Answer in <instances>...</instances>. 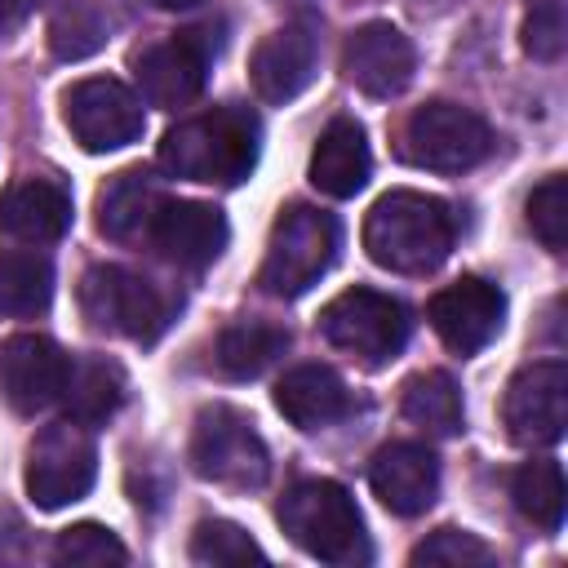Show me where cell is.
Listing matches in <instances>:
<instances>
[{
	"label": "cell",
	"mask_w": 568,
	"mask_h": 568,
	"mask_svg": "<svg viewBox=\"0 0 568 568\" xmlns=\"http://www.w3.org/2000/svg\"><path fill=\"white\" fill-rule=\"evenodd\" d=\"M337 222L324 209L311 204H293L275 217L271 240H266V257L257 271V284L271 297H302L306 288H315L324 280V271L337 257Z\"/></svg>",
	"instance_id": "4"
},
{
	"label": "cell",
	"mask_w": 568,
	"mask_h": 568,
	"mask_svg": "<svg viewBox=\"0 0 568 568\" xmlns=\"http://www.w3.org/2000/svg\"><path fill=\"white\" fill-rule=\"evenodd\" d=\"M53 302V266L36 248H9L0 253V315L31 320L44 315Z\"/></svg>",
	"instance_id": "24"
},
{
	"label": "cell",
	"mask_w": 568,
	"mask_h": 568,
	"mask_svg": "<svg viewBox=\"0 0 568 568\" xmlns=\"http://www.w3.org/2000/svg\"><path fill=\"white\" fill-rule=\"evenodd\" d=\"M373 173V155H368V142H364V129L355 120H333L315 151H311V182L315 191L333 195V200H351L355 191H364Z\"/></svg>",
	"instance_id": "22"
},
{
	"label": "cell",
	"mask_w": 568,
	"mask_h": 568,
	"mask_svg": "<svg viewBox=\"0 0 568 568\" xmlns=\"http://www.w3.org/2000/svg\"><path fill=\"white\" fill-rule=\"evenodd\" d=\"M164 186L151 169H120L98 191V231L115 244H142L164 209Z\"/></svg>",
	"instance_id": "19"
},
{
	"label": "cell",
	"mask_w": 568,
	"mask_h": 568,
	"mask_svg": "<svg viewBox=\"0 0 568 568\" xmlns=\"http://www.w3.org/2000/svg\"><path fill=\"white\" fill-rule=\"evenodd\" d=\"M457 240V222L444 200L422 191H386L364 217V248L395 275L435 271Z\"/></svg>",
	"instance_id": "2"
},
{
	"label": "cell",
	"mask_w": 568,
	"mask_h": 568,
	"mask_svg": "<svg viewBox=\"0 0 568 568\" xmlns=\"http://www.w3.org/2000/svg\"><path fill=\"white\" fill-rule=\"evenodd\" d=\"M257 151H262L257 115L240 102H226V106H213V111H200L173 124L160 142V164L186 182L235 186L253 173Z\"/></svg>",
	"instance_id": "1"
},
{
	"label": "cell",
	"mask_w": 568,
	"mask_h": 568,
	"mask_svg": "<svg viewBox=\"0 0 568 568\" xmlns=\"http://www.w3.org/2000/svg\"><path fill=\"white\" fill-rule=\"evenodd\" d=\"M191 466L195 475L226 484V488H257L271 470L266 444L253 422L231 404H209L191 430Z\"/></svg>",
	"instance_id": "9"
},
{
	"label": "cell",
	"mask_w": 568,
	"mask_h": 568,
	"mask_svg": "<svg viewBox=\"0 0 568 568\" xmlns=\"http://www.w3.org/2000/svg\"><path fill=\"white\" fill-rule=\"evenodd\" d=\"M564 0H528V18H524V49L541 62L564 53Z\"/></svg>",
	"instance_id": "33"
},
{
	"label": "cell",
	"mask_w": 568,
	"mask_h": 568,
	"mask_svg": "<svg viewBox=\"0 0 568 568\" xmlns=\"http://www.w3.org/2000/svg\"><path fill=\"white\" fill-rule=\"evenodd\" d=\"M209 31L213 27H186L169 40H160V44H146L133 58V80H138V89L151 106L178 111V106H191L204 93L209 58L217 53V36L209 40Z\"/></svg>",
	"instance_id": "11"
},
{
	"label": "cell",
	"mask_w": 568,
	"mask_h": 568,
	"mask_svg": "<svg viewBox=\"0 0 568 568\" xmlns=\"http://www.w3.org/2000/svg\"><path fill=\"white\" fill-rule=\"evenodd\" d=\"M226 217L213 209V204H200V200H164V209L155 213V226H151V244L178 262V266H209L222 257L226 248Z\"/></svg>",
	"instance_id": "18"
},
{
	"label": "cell",
	"mask_w": 568,
	"mask_h": 568,
	"mask_svg": "<svg viewBox=\"0 0 568 568\" xmlns=\"http://www.w3.org/2000/svg\"><path fill=\"white\" fill-rule=\"evenodd\" d=\"M417 71L413 40L390 22H364L342 44V75L368 98H399Z\"/></svg>",
	"instance_id": "16"
},
{
	"label": "cell",
	"mask_w": 568,
	"mask_h": 568,
	"mask_svg": "<svg viewBox=\"0 0 568 568\" xmlns=\"http://www.w3.org/2000/svg\"><path fill=\"white\" fill-rule=\"evenodd\" d=\"M106 44V18L89 4V0H67L53 22H49V49L62 58V62H75V58H89Z\"/></svg>",
	"instance_id": "28"
},
{
	"label": "cell",
	"mask_w": 568,
	"mask_h": 568,
	"mask_svg": "<svg viewBox=\"0 0 568 568\" xmlns=\"http://www.w3.org/2000/svg\"><path fill=\"white\" fill-rule=\"evenodd\" d=\"M71 226V195L49 178H22L0 195V231L18 244H53Z\"/></svg>",
	"instance_id": "20"
},
{
	"label": "cell",
	"mask_w": 568,
	"mask_h": 568,
	"mask_svg": "<svg viewBox=\"0 0 568 568\" xmlns=\"http://www.w3.org/2000/svg\"><path fill=\"white\" fill-rule=\"evenodd\" d=\"M36 4H40V0H0V9H4V18H13V22H18L22 13H31Z\"/></svg>",
	"instance_id": "34"
},
{
	"label": "cell",
	"mask_w": 568,
	"mask_h": 568,
	"mask_svg": "<svg viewBox=\"0 0 568 568\" xmlns=\"http://www.w3.org/2000/svg\"><path fill=\"white\" fill-rule=\"evenodd\" d=\"M408 559H413V564H453V568H470V564H493L497 555H493L488 541H479V537L466 532V528H439V532H430L426 541H417Z\"/></svg>",
	"instance_id": "32"
},
{
	"label": "cell",
	"mask_w": 568,
	"mask_h": 568,
	"mask_svg": "<svg viewBox=\"0 0 568 568\" xmlns=\"http://www.w3.org/2000/svg\"><path fill=\"white\" fill-rule=\"evenodd\" d=\"M80 311L98 333L129 337V342H155L169 328V297L124 271V266H93L80 280Z\"/></svg>",
	"instance_id": "6"
},
{
	"label": "cell",
	"mask_w": 568,
	"mask_h": 568,
	"mask_svg": "<svg viewBox=\"0 0 568 568\" xmlns=\"http://www.w3.org/2000/svg\"><path fill=\"white\" fill-rule=\"evenodd\" d=\"M404 417L413 426H422L426 435H457L462 430V390L448 373L430 368L404 382V399H399Z\"/></svg>",
	"instance_id": "26"
},
{
	"label": "cell",
	"mask_w": 568,
	"mask_h": 568,
	"mask_svg": "<svg viewBox=\"0 0 568 568\" xmlns=\"http://www.w3.org/2000/svg\"><path fill=\"white\" fill-rule=\"evenodd\" d=\"M528 226L550 253H564V244H568V178L564 173H550L546 182L532 186Z\"/></svg>",
	"instance_id": "30"
},
{
	"label": "cell",
	"mask_w": 568,
	"mask_h": 568,
	"mask_svg": "<svg viewBox=\"0 0 568 568\" xmlns=\"http://www.w3.org/2000/svg\"><path fill=\"white\" fill-rule=\"evenodd\" d=\"M71 377V355L44 333H13L0 342V390L18 413H40L62 404Z\"/></svg>",
	"instance_id": "13"
},
{
	"label": "cell",
	"mask_w": 568,
	"mask_h": 568,
	"mask_svg": "<svg viewBox=\"0 0 568 568\" xmlns=\"http://www.w3.org/2000/svg\"><path fill=\"white\" fill-rule=\"evenodd\" d=\"M368 484L390 515L413 519V515L430 510V501L439 493V462L426 444L395 439V444L377 448V457L368 466Z\"/></svg>",
	"instance_id": "17"
},
{
	"label": "cell",
	"mask_w": 568,
	"mask_h": 568,
	"mask_svg": "<svg viewBox=\"0 0 568 568\" xmlns=\"http://www.w3.org/2000/svg\"><path fill=\"white\" fill-rule=\"evenodd\" d=\"M280 528L293 546L324 564H368V532L355 497L333 479H302L275 506Z\"/></svg>",
	"instance_id": "3"
},
{
	"label": "cell",
	"mask_w": 568,
	"mask_h": 568,
	"mask_svg": "<svg viewBox=\"0 0 568 568\" xmlns=\"http://www.w3.org/2000/svg\"><path fill=\"white\" fill-rule=\"evenodd\" d=\"M320 333L333 351L359 359L364 368H382L408 342V311L390 293L346 288L320 311Z\"/></svg>",
	"instance_id": "5"
},
{
	"label": "cell",
	"mask_w": 568,
	"mask_h": 568,
	"mask_svg": "<svg viewBox=\"0 0 568 568\" xmlns=\"http://www.w3.org/2000/svg\"><path fill=\"white\" fill-rule=\"evenodd\" d=\"M191 559L213 564V568H235V564H266V550L231 519H204L191 532Z\"/></svg>",
	"instance_id": "29"
},
{
	"label": "cell",
	"mask_w": 568,
	"mask_h": 568,
	"mask_svg": "<svg viewBox=\"0 0 568 568\" xmlns=\"http://www.w3.org/2000/svg\"><path fill=\"white\" fill-rule=\"evenodd\" d=\"M510 497H515V506H519L524 519H532V524L546 528V532H559V524H564V501H568L559 462H550V457L524 462V466L515 470V479H510Z\"/></svg>",
	"instance_id": "27"
},
{
	"label": "cell",
	"mask_w": 568,
	"mask_h": 568,
	"mask_svg": "<svg viewBox=\"0 0 568 568\" xmlns=\"http://www.w3.org/2000/svg\"><path fill=\"white\" fill-rule=\"evenodd\" d=\"M9 22H13V18H4V9H0V36L9 31Z\"/></svg>",
	"instance_id": "36"
},
{
	"label": "cell",
	"mask_w": 568,
	"mask_h": 568,
	"mask_svg": "<svg viewBox=\"0 0 568 568\" xmlns=\"http://www.w3.org/2000/svg\"><path fill=\"white\" fill-rule=\"evenodd\" d=\"M98 475V444L84 422L67 417L44 426L27 448V493L40 510H62L93 488Z\"/></svg>",
	"instance_id": "7"
},
{
	"label": "cell",
	"mask_w": 568,
	"mask_h": 568,
	"mask_svg": "<svg viewBox=\"0 0 568 568\" xmlns=\"http://www.w3.org/2000/svg\"><path fill=\"white\" fill-rule=\"evenodd\" d=\"M53 559H58V564H75V568H98V564H124L129 550H124V541H120L111 528H102V524H71L67 532H58Z\"/></svg>",
	"instance_id": "31"
},
{
	"label": "cell",
	"mask_w": 568,
	"mask_h": 568,
	"mask_svg": "<svg viewBox=\"0 0 568 568\" xmlns=\"http://www.w3.org/2000/svg\"><path fill=\"white\" fill-rule=\"evenodd\" d=\"M320 71V27L315 18H293L284 27H275L257 49H253V62H248V75H253V89L262 102H293Z\"/></svg>",
	"instance_id": "15"
},
{
	"label": "cell",
	"mask_w": 568,
	"mask_h": 568,
	"mask_svg": "<svg viewBox=\"0 0 568 568\" xmlns=\"http://www.w3.org/2000/svg\"><path fill=\"white\" fill-rule=\"evenodd\" d=\"M275 408L297 430H324L351 413V390L328 364H297L275 386Z\"/></svg>",
	"instance_id": "21"
},
{
	"label": "cell",
	"mask_w": 568,
	"mask_h": 568,
	"mask_svg": "<svg viewBox=\"0 0 568 568\" xmlns=\"http://www.w3.org/2000/svg\"><path fill=\"white\" fill-rule=\"evenodd\" d=\"M284 351H288V333L280 324H266V320H231L213 346L217 368L226 377H240V382L266 373Z\"/></svg>",
	"instance_id": "23"
},
{
	"label": "cell",
	"mask_w": 568,
	"mask_h": 568,
	"mask_svg": "<svg viewBox=\"0 0 568 568\" xmlns=\"http://www.w3.org/2000/svg\"><path fill=\"white\" fill-rule=\"evenodd\" d=\"M120 399H124V373L111 359H71V377L62 390L67 417L98 426L120 408Z\"/></svg>",
	"instance_id": "25"
},
{
	"label": "cell",
	"mask_w": 568,
	"mask_h": 568,
	"mask_svg": "<svg viewBox=\"0 0 568 568\" xmlns=\"http://www.w3.org/2000/svg\"><path fill=\"white\" fill-rule=\"evenodd\" d=\"M62 120L71 129V138L102 155V151H120L129 142L142 138L146 129V115H142V98L111 80V75H89V80H75L67 93H62Z\"/></svg>",
	"instance_id": "10"
},
{
	"label": "cell",
	"mask_w": 568,
	"mask_h": 568,
	"mask_svg": "<svg viewBox=\"0 0 568 568\" xmlns=\"http://www.w3.org/2000/svg\"><path fill=\"white\" fill-rule=\"evenodd\" d=\"M151 4H160V9H195L200 0H151Z\"/></svg>",
	"instance_id": "35"
},
{
	"label": "cell",
	"mask_w": 568,
	"mask_h": 568,
	"mask_svg": "<svg viewBox=\"0 0 568 568\" xmlns=\"http://www.w3.org/2000/svg\"><path fill=\"white\" fill-rule=\"evenodd\" d=\"M501 422L515 444H528V448L559 444L568 426V368L559 359L524 364L506 386Z\"/></svg>",
	"instance_id": "12"
},
{
	"label": "cell",
	"mask_w": 568,
	"mask_h": 568,
	"mask_svg": "<svg viewBox=\"0 0 568 568\" xmlns=\"http://www.w3.org/2000/svg\"><path fill=\"white\" fill-rule=\"evenodd\" d=\"M430 328L439 333V342L457 355H475L484 351L506 320V293L479 275H462L448 288H439L426 306Z\"/></svg>",
	"instance_id": "14"
},
{
	"label": "cell",
	"mask_w": 568,
	"mask_h": 568,
	"mask_svg": "<svg viewBox=\"0 0 568 568\" xmlns=\"http://www.w3.org/2000/svg\"><path fill=\"white\" fill-rule=\"evenodd\" d=\"M404 155L430 173H466L493 155V129L462 102H426L404 124Z\"/></svg>",
	"instance_id": "8"
}]
</instances>
